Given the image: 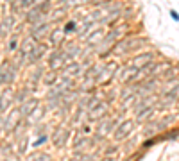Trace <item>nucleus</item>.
<instances>
[{
  "mask_svg": "<svg viewBox=\"0 0 179 161\" xmlns=\"http://www.w3.org/2000/svg\"><path fill=\"white\" fill-rule=\"evenodd\" d=\"M22 120H23V118H22V115H20L18 106H16V108H11V109L4 115V127H2V133L13 134L14 129L18 127V124H20Z\"/></svg>",
  "mask_w": 179,
  "mask_h": 161,
  "instance_id": "1",
  "label": "nucleus"
},
{
  "mask_svg": "<svg viewBox=\"0 0 179 161\" xmlns=\"http://www.w3.org/2000/svg\"><path fill=\"white\" fill-rule=\"evenodd\" d=\"M117 125H118V122H117L115 118H109V116L102 118V120L97 124V127H95V136H93V140H95V142H97V140H102L106 134H109L111 131H115Z\"/></svg>",
  "mask_w": 179,
  "mask_h": 161,
  "instance_id": "2",
  "label": "nucleus"
},
{
  "mask_svg": "<svg viewBox=\"0 0 179 161\" xmlns=\"http://www.w3.org/2000/svg\"><path fill=\"white\" fill-rule=\"evenodd\" d=\"M47 63H48V70L61 72V70L66 66V59H65V56H63V50H61V48H54V50L48 54Z\"/></svg>",
  "mask_w": 179,
  "mask_h": 161,
  "instance_id": "3",
  "label": "nucleus"
},
{
  "mask_svg": "<svg viewBox=\"0 0 179 161\" xmlns=\"http://www.w3.org/2000/svg\"><path fill=\"white\" fill-rule=\"evenodd\" d=\"M14 93L16 90L13 86H4L0 91V113L5 115V111H9L14 104Z\"/></svg>",
  "mask_w": 179,
  "mask_h": 161,
  "instance_id": "4",
  "label": "nucleus"
},
{
  "mask_svg": "<svg viewBox=\"0 0 179 161\" xmlns=\"http://www.w3.org/2000/svg\"><path fill=\"white\" fill-rule=\"evenodd\" d=\"M14 27H16V14L13 13H5L0 20V38H7L14 32Z\"/></svg>",
  "mask_w": 179,
  "mask_h": 161,
  "instance_id": "5",
  "label": "nucleus"
},
{
  "mask_svg": "<svg viewBox=\"0 0 179 161\" xmlns=\"http://www.w3.org/2000/svg\"><path fill=\"white\" fill-rule=\"evenodd\" d=\"M108 111H109V104H108L106 100H100V104H97L93 109L86 111V113H88V115H86V120H88V122H100L102 118L108 116Z\"/></svg>",
  "mask_w": 179,
  "mask_h": 161,
  "instance_id": "6",
  "label": "nucleus"
},
{
  "mask_svg": "<svg viewBox=\"0 0 179 161\" xmlns=\"http://www.w3.org/2000/svg\"><path fill=\"white\" fill-rule=\"evenodd\" d=\"M134 131V122L133 120H124L117 125V129L113 131V138L115 142H122L126 138H129V134Z\"/></svg>",
  "mask_w": 179,
  "mask_h": 161,
  "instance_id": "7",
  "label": "nucleus"
},
{
  "mask_svg": "<svg viewBox=\"0 0 179 161\" xmlns=\"http://www.w3.org/2000/svg\"><path fill=\"white\" fill-rule=\"evenodd\" d=\"M152 63H154V52H142V54H138L131 59V66L136 68V70H142V68H145Z\"/></svg>",
  "mask_w": 179,
  "mask_h": 161,
  "instance_id": "8",
  "label": "nucleus"
},
{
  "mask_svg": "<svg viewBox=\"0 0 179 161\" xmlns=\"http://www.w3.org/2000/svg\"><path fill=\"white\" fill-rule=\"evenodd\" d=\"M108 34V30L104 29V27H97V29H93L82 41L88 45V47H97V45H100L102 43V39H104V36Z\"/></svg>",
  "mask_w": 179,
  "mask_h": 161,
  "instance_id": "9",
  "label": "nucleus"
},
{
  "mask_svg": "<svg viewBox=\"0 0 179 161\" xmlns=\"http://www.w3.org/2000/svg\"><path fill=\"white\" fill-rule=\"evenodd\" d=\"M47 52H48V45L47 43H38L34 47V50L27 56V65H38Z\"/></svg>",
  "mask_w": 179,
  "mask_h": 161,
  "instance_id": "10",
  "label": "nucleus"
},
{
  "mask_svg": "<svg viewBox=\"0 0 179 161\" xmlns=\"http://www.w3.org/2000/svg\"><path fill=\"white\" fill-rule=\"evenodd\" d=\"M65 38H66V34L63 32V27H54L50 30V34H48V43L54 48H61L65 45V41H66Z\"/></svg>",
  "mask_w": 179,
  "mask_h": 161,
  "instance_id": "11",
  "label": "nucleus"
},
{
  "mask_svg": "<svg viewBox=\"0 0 179 161\" xmlns=\"http://www.w3.org/2000/svg\"><path fill=\"white\" fill-rule=\"evenodd\" d=\"M38 106H39V99H38V97H29L23 104H20V106H18L22 118H23V120H25V118H29V116L32 115V111H34Z\"/></svg>",
  "mask_w": 179,
  "mask_h": 161,
  "instance_id": "12",
  "label": "nucleus"
},
{
  "mask_svg": "<svg viewBox=\"0 0 179 161\" xmlns=\"http://www.w3.org/2000/svg\"><path fill=\"white\" fill-rule=\"evenodd\" d=\"M70 140V129H66V127H63V125H59L56 131H54V134H52V143L56 145V147H65L66 145V142Z\"/></svg>",
  "mask_w": 179,
  "mask_h": 161,
  "instance_id": "13",
  "label": "nucleus"
},
{
  "mask_svg": "<svg viewBox=\"0 0 179 161\" xmlns=\"http://www.w3.org/2000/svg\"><path fill=\"white\" fill-rule=\"evenodd\" d=\"M82 73H84V66H82V63H79V61L66 63V66L63 68V75H65V77H70V79L81 77Z\"/></svg>",
  "mask_w": 179,
  "mask_h": 161,
  "instance_id": "14",
  "label": "nucleus"
},
{
  "mask_svg": "<svg viewBox=\"0 0 179 161\" xmlns=\"http://www.w3.org/2000/svg\"><path fill=\"white\" fill-rule=\"evenodd\" d=\"M20 41H22V38H20L18 32H13L11 36H7V43H5L7 54H16L18 48H20Z\"/></svg>",
  "mask_w": 179,
  "mask_h": 161,
  "instance_id": "15",
  "label": "nucleus"
},
{
  "mask_svg": "<svg viewBox=\"0 0 179 161\" xmlns=\"http://www.w3.org/2000/svg\"><path fill=\"white\" fill-rule=\"evenodd\" d=\"M36 45H38V43H36L30 36H25V38L20 41V48H18V52H20V54H23V56L27 57V56L34 50V47H36Z\"/></svg>",
  "mask_w": 179,
  "mask_h": 161,
  "instance_id": "16",
  "label": "nucleus"
},
{
  "mask_svg": "<svg viewBox=\"0 0 179 161\" xmlns=\"http://www.w3.org/2000/svg\"><path fill=\"white\" fill-rule=\"evenodd\" d=\"M59 72H54V70H45V73H43V77H41V84L43 86H48V88H52V86H56V82L59 81Z\"/></svg>",
  "mask_w": 179,
  "mask_h": 161,
  "instance_id": "17",
  "label": "nucleus"
},
{
  "mask_svg": "<svg viewBox=\"0 0 179 161\" xmlns=\"http://www.w3.org/2000/svg\"><path fill=\"white\" fill-rule=\"evenodd\" d=\"M147 43V39H143V38H129V39H126V45H127V54L129 52H134V50H138L140 47H143Z\"/></svg>",
  "mask_w": 179,
  "mask_h": 161,
  "instance_id": "18",
  "label": "nucleus"
},
{
  "mask_svg": "<svg viewBox=\"0 0 179 161\" xmlns=\"http://www.w3.org/2000/svg\"><path fill=\"white\" fill-rule=\"evenodd\" d=\"M77 30H79V22L75 18H68L63 25V32L68 36V34H77Z\"/></svg>",
  "mask_w": 179,
  "mask_h": 161,
  "instance_id": "19",
  "label": "nucleus"
},
{
  "mask_svg": "<svg viewBox=\"0 0 179 161\" xmlns=\"http://www.w3.org/2000/svg\"><path fill=\"white\" fill-rule=\"evenodd\" d=\"M29 97H30V90H29V86H23L22 90H16V93H14V102H18V106H20V104H23Z\"/></svg>",
  "mask_w": 179,
  "mask_h": 161,
  "instance_id": "20",
  "label": "nucleus"
},
{
  "mask_svg": "<svg viewBox=\"0 0 179 161\" xmlns=\"http://www.w3.org/2000/svg\"><path fill=\"white\" fill-rule=\"evenodd\" d=\"M43 115H45V108L41 109V106H38V108L32 111V115H30L29 118H25V122H27V124H36V122L43 116Z\"/></svg>",
  "mask_w": 179,
  "mask_h": 161,
  "instance_id": "21",
  "label": "nucleus"
},
{
  "mask_svg": "<svg viewBox=\"0 0 179 161\" xmlns=\"http://www.w3.org/2000/svg\"><path fill=\"white\" fill-rule=\"evenodd\" d=\"M16 143V147H18V154H25V151H27V145H29V142H27V136H23V138H20L18 142H14Z\"/></svg>",
  "mask_w": 179,
  "mask_h": 161,
  "instance_id": "22",
  "label": "nucleus"
},
{
  "mask_svg": "<svg viewBox=\"0 0 179 161\" xmlns=\"http://www.w3.org/2000/svg\"><path fill=\"white\" fill-rule=\"evenodd\" d=\"M32 161H52V156L48 152H38L32 156Z\"/></svg>",
  "mask_w": 179,
  "mask_h": 161,
  "instance_id": "23",
  "label": "nucleus"
},
{
  "mask_svg": "<svg viewBox=\"0 0 179 161\" xmlns=\"http://www.w3.org/2000/svg\"><path fill=\"white\" fill-rule=\"evenodd\" d=\"M174 122V116H167V118H163L160 124H156V131H163L169 124H172Z\"/></svg>",
  "mask_w": 179,
  "mask_h": 161,
  "instance_id": "24",
  "label": "nucleus"
},
{
  "mask_svg": "<svg viewBox=\"0 0 179 161\" xmlns=\"http://www.w3.org/2000/svg\"><path fill=\"white\" fill-rule=\"evenodd\" d=\"M36 2H38V0H20V2H18V7H20L22 11H27V9H30Z\"/></svg>",
  "mask_w": 179,
  "mask_h": 161,
  "instance_id": "25",
  "label": "nucleus"
},
{
  "mask_svg": "<svg viewBox=\"0 0 179 161\" xmlns=\"http://www.w3.org/2000/svg\"><path fill=\"white\" fill-rule=\"evenodd\" d=\"M47 140H48V134H43V136H38V140L32 143V147L36 149V147H39V145H43V143H47Z\"/></svg>",
  "mask_w": 179,
  "mask_h": 161,
  "instance_id": "26",
  "label": "nucleus"
},
{
  "mask_svg": "<svg viewBox=\"0 0 179 161\" xmlns=\"http://www.w3.org/2000/svg\"><path fill=\"white\" fill-rule=\"evenodd\" d=\"M170 18H172L174 22H178V23H179V13L176 11V9H170Z\"/></svg>",
  "mask_w": 179,
  "mask_h": 161,
  "instance_id": "27",
  "label": "nucleus"
},
{
  "mask_svg": "<svg viewBox=\"0 0 179 161\" xmlns=\"http://www.w3.org/2000/svg\"><path fill=\"white\" fill-rule=\"evenodd\" d=\"M108 2H111V0H91V4H93V5H97V7H100V5H106Z\"/></svg>",
  "mask_w": 179,
  "mask_h": 161,
  "instance_id": "28",
  "label": "nucleus"
},
{
  "mask_svg": "<svg viewBox=\"0 0 179 161\" xmlns=\"http://www.w3.org/2000/svg\"><path fill=\"white\" fill-rule=\"evenodd\" d=\"M81 131H82V133H84V134H88V133H91V129H90V125H88V124H86V122H84V124H82V129H81Z\"/></svg>",
  "mask_w": 179,
  "mask_h": 161,
  "instance_id": "29",
  "label": "nucleus"
},
{
  "mask_svg": "<svg viewBox=\"0 0 179 161\" xmlns=\"http://www.w3.org/2000/svg\"><path fill=\"white\" fill-rule=\"evenodd\" d=\"M117 149H118L117 145H111V147H109V149L106 151V156H109V154H113V152H117Z\"/></svg>",
  "mask_w": 179,
  "mask_h": 161,
  "instance_id": "30",
  "label": "nucleus"
},
{
  "mask_svg": "<svg viewBox=\"0 0 179 161\" xmlns=\"http://www.w3.org/2000/svg\"><path fill=\"white\" fill-rule=\"evenodd\" d=\"M5 2H9V4H11V7H13V5H14V4H16V5H18V2H20V0H5Z\"/></svg>",
  "mask_w": 179,
  "mask_h": 161,
  "instance_id": "31",
  "label": "nucleus"
},
{
  "mask_svg": "<svg viewBox=\"0 0 179 161\" xmlns=\"http://www.w3.org/2000/svg\"><path fill=\"white\" fill-rule=\"evenodd\" d=\"M106 161H111V158H108V160H106Z\"/></svg>",
  "mask_w": 179,
  "mask_h": 161,
  "instance_id": "32",
  "label": "nucleus"
},
{
  "mask_svg": "<svg viewBox=\"0 0 179 161\" xmlns=\"http://www.w3.org/2000/svg\"><path fill=\"white\" fill-rule=\"evenodd\" d=\"M0 115H2V113H0Z\"/></svg>",
  "mask_w": 179,
  "mask_h": 161,
  "instance_id": "33",
  "label": "nucleus"
}]
</instances>
